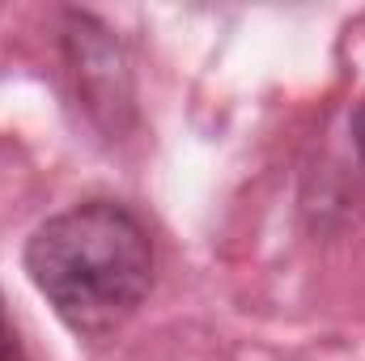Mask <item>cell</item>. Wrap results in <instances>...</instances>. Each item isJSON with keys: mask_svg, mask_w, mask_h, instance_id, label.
Instances as JSON below:
<instances>
[{"mask_svg": "<svg viewBox=\"0 0 365 361\" xmlns=\"http://www.w3.org/2000/svg\"><path fill=\"white\" fill-rule=\"evenodd\" d=\"M26 272L73 332L106 336L145 302L153 285V243L132 208L86 200L30 234Z\"/></svg>", "mask_w": 365, "mask_h": 361, "instance_id": "obj_1", "label": "cell"}, {"mask_svg": "<svg viewBox=\"0 0 365 361\" xmlns=\"http://www.w3.org/2000/svg\"><path fill=\"white\" fill-rule=\"evenodd\" d=\"M349 128H353V145H357V153H361V162H365V98L353 106V119H349Z\"/></svg>", "mask_w": 365, "mask_h": 361, "instance_id": "obj_2", "label": "cell"}]
</instances>
